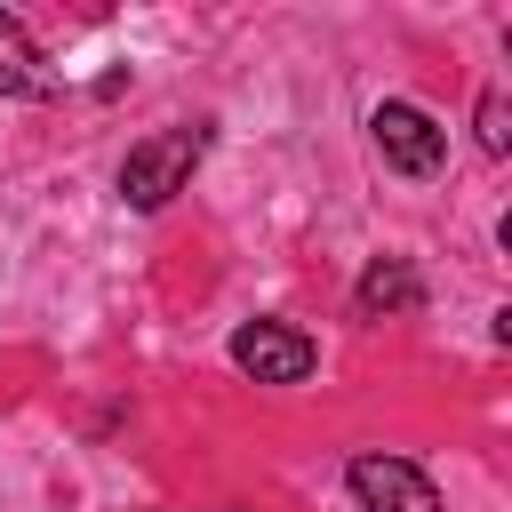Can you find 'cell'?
<instances>
[{
	"mask_svg": "<svg viewBox=\"0 0 512 512\" xmlns=\"http://www.w3.org/2000/svg\"><path fill=\"white\" fill-rule=\"evenodd\" d=\"M352 304H360V320H392V312H416V304H424V280H416L408 256H376V264L360 272Z\"/></svg>",
	"mask_w": 512,
	"mask_h": 512,
	"instance_id": "obj_5",
	"label": "cell"
},
{
	"mask_svg": "<svg viewBox=\"0 0 512 512\" xmlns=\"http://www.w3.org/2000/svg\"><path fill=\"white\" fill-rule=\"evenodd\" d=\"M480 152H496V160L512 152V104H504V88L480 96Z\"/></svg>",
	"mask_w": 512,
	"mask_h": 512,
	"instance_id": "obj_7",
	"label": "cell"
},
{
	"mask_svg": "<svg viewBox=\"0 0 512 512\" xmlns=\"http://www.w3.org/2000/svg\"><path fill=\"white\" fill-rule=\"evenodd\" d=\"M376 152L400 168V176H440V160H448V128L424 112V104H376Z\"/></svg>",
	"mask_w": 512,
	"mask_h": 512,
	"instance_id": "obj_2",
	"label": "cell"
},
{
	"mask_svg": "<svg viewBox=\"0 0 512 512\" xmlns=\"http://www.w3.org/2000/svg\"><path fill=\"white\" fill-rule=\"evenodd\" d=\"M344 480H352V496H360V512H440V488L408 464V456H352L344 464Z\"/></svg>",
	"mask_w": 512,
	"mask_h": 512,
	"instance_id": "obj_4",
	"label": "cell"
},
{
	"mask_svg": "<svg viewBox=\"0 0 512 512\" xmlns=\"http://www.w3.org/2000/svg\"><path fill=\"white\" fill-rule=\"evenodd\" d=\"M232 368L256 376V384H304L312 376V336L288 328V320H248L232 336Z\"/></svg>",
	"mask_w": 512,
	"mask_h": 512,
	"instance_id": "obj_3",
	"label": "cell"
},
{
	"mask_svg": "<svg viewBox=\"0 0 512 512\" xmlns=\"http://www.w3.org/2000/svg\"><path fill=\"white\" fill-rule=\"evenodd\" d=\"M208 152V128L200 120H184V128H160V136H144V144H128V160H120V200L128 208H168L176 192H184V176H192V160Z\"/></svg>",
	"mask_w": 512,
	"mask_h": 512,
	"instance_id": "obj_1",
	"label": "cell"
},
{
	"mask_svg": "<svg viewBox=\"0 0 512 512\" xmlns=\"http://www.w3.org/2000/svg\"><path fill=\"white\" fill-rule=\"evenodd\" d=\"M0 88L8 96H56V72L40 64V48L24 40V24L0 8Z\"/></svg>",
	"mask_w": 512,
	"mask_h": 512,
	"instance_id": "obj_6",
	"label": "cell"
}]
</instances>
